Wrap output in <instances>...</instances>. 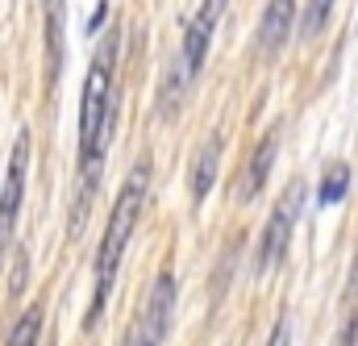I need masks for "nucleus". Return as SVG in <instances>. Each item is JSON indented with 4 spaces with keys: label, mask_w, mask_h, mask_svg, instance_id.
<instances>
[{
    "label": "nucleus",
    "mask_w": 358,
    "mask_h": 346,
    "mask_svg": "<svg viewBox=\"0 0 358 346\" xmlns=\"http://www.w3.org/2000/svg\"><path fill=\"white\" fill-rule=\"evenodd\" d=\"M117 25L104 34V42L96 46L88 67V84H84V104H80V172H84V200H76V226H84L80 217L88 213V200L100 179V163L113 138V117H117V96H113V71H117Z\"/></svg>",
    "instance_id": "obj_1"
},
{
    "label": "nucleus",
    "mask_w": 358,
    "mask_h": 346,
    "mask_svg": "<svg viewBox=\"0 0 358 346\" xmlns=\"http://www.w3.org/2000/svg\"><path fill=\"white\" fill-rule=\"evenodd\" d=\"M146 188H150V167L138 163L134 172L125 175V184H121V196H117V205H113V221H108L104 242H100V255H96V300H92V321L100 317V309H104V300H108V292H113V284H117L121 255H125L129 234H134V226H138V217H142V205H146Z\"/></svg>",
    "instance_id": "obj_2"
},
{
    "label": "nucleus",
    "mask_w": 358,
    "mask_h": 346,
    "mask_svg": "<svg viewBox=\"0 0 358 346\" xmlns=\"http://www.w3.org/2000/svg\"><path fill=\"white\" fill-rule=\"evenodd\" d=\"M225 4H229V0H204L200 13L192 17V25H187V34H183V46H179V59H176V67H171V80H167V104H171L176 96H183V88L192 84L196 71L204 67V55H208V42H213V34H217V21H221Z\"/></svg>",
    "instance_id": "obj_3"
},
{
    "label": "nucleus",
    "mask_w": 358,
    "mask_h": 346,
    "mask_svg": "<svg viewBox=\"0 0 358 346\" xmlns=\"http://www.w3.org/2000/svg\"><path fill=\"white\" fill-rule=\"evenodd\" d=\"M300 200H304V184L296 179L283 192V200L275 205V213H271V221H267V234H263V247H259V271L275 267L287 255V242H292V230H296V217H300Z\"/></svg>",
    "instance_id": "obj_4"
},
{
    "label": "nucleus",
    "mask_w": 358,
    "mask_h": 346,
    "mask_svg": "<svg viewBox=\"0 0 358 346\" xmlns=\"http://www.w3.org/2000/svg\"><path fill=\"white\" fill-rule=\"evenodd\" d=\"M25 175H29V130L17 134V146H13V159H8V172H4V188H0V247L8 242L13 221H17V213H21Z\"/></svg>",
    "instance_id": "obj_5"
},
{
    "label": "nucleus",
    "mask_w": 358,
    "mask_h": 346,
    "mask_svg": "<svg viewBox=\"0 0 358 346\" xmlns=\"http://www.w3.org/2000/svg\"><path fill=\"white\" fill-rule=\"evenodd\" d=\"M171 309H176V279L163 271L146 296V309H142V321H138V338L134 346H163L167 330H171Z\"/></svg>",
    "instance_id": "obj_6"
},
{
    "label": "nucleus",
    "mask_w": 358,
    "mask_h": 346,
    "mask_svg": "<svg viewBox=\"0 0 358 346\" xmlns=\"http://www.w3.org/2000/svg\"><path fill=\"white\" fill-rule=\"evenodd\" d=\"M292 21H296V0H271L267 13H263V29H259V42H263L267 55H275L287 42Z\"/></svg>",
    "instance_id": "obj_7"
},
{
    "label": "nucleus",
    "mask_w": 358,
    "mask_h": 346,
    "mask_svg": "<svg viewBox=\"0 0 358 346\" xmlns=\"http://www.w3.org/2000/svg\"><path fill=\"white\" fill-rule=\"evenodd\" d=\"M275 146H279V130H271L267 138H263V146L255 151L250 167H246V172L238 175V200H255V196H259V188L267 184L271 159H275Z\"/></svg>",
    "instance_id": "obj_8"
},
{
    "label": "nucleus",
    "mask_w": 358,
    "mask_h": 346,
    "mask_svg": "<svg viewBox=\"0 0 358 346\" xmlns=\"http://www.w3.org/2000/svg\"><path fill=\"white\" fill-rule=\"evenodd\" d=\"M217 163H221V134H213V138L200 146V155H196V172H192V200H196V205L213 192Z\"/></svg>",
    "instance_id": "obj_9"
},
{
    "label": "nucleus",
    "mask_w": 358,
    "mask_h": 346,
    "mask_svg": "<svg viewBox=\"0 0 358 346\" xmlns=\"http://www.w3.org/2000/svg\"><path fill=\"white\" fill-rule=\"evenodd\" d=\"M63 17H67V0H42L46 50H50V76H59V63H63Z\"/></svg>",
    "instance_id": "obj_10"
},
{
    "label": "nucleus",
    "mask_w": 358,
    "mask_h": 346,
    "mask_svg": "<svg viewBox=\"0 0 358 346\" xmlns=\"http://www.w3.org/2000/svg\"><path fill=\"white\" fill-rule=\"evenodd\" d=\"M346 188H350V172H346V163H334L329 175H325V184H321V205L342 200V196H346Z\"/></svg>",
    "instance_id": "obj_11"
},
{
    "label": "nucleus",
    "mask_w": 358,
    "mask_h": 346,
    "mask_svg": "<svg viewBox=\"0 0 358 346\" xmlns=\"http://www.w3.org/2000/svg\"><path fill=\"white\" fill-rule=\"evenodd\" d=\"M329 8H334V0H308V4H304V17H300V34H304V38L321 34V25L329 21Z\"/></svg>",
    "instance_id": "obj_12"
},
{
    "label": "nucleus",
    "mask_w": 358,
    "mask_h": 346,
    "mask_svg": "<svg viewBox=\"0 0 358 346\" xmlns=\"http://www.w3.org/2000/svg\"><path fill=\"white\" fill-rule=\"evenodd\" d=\"M38 326H42V309H29V313L17 321V330H13L8 346H38Z\"/></svg>",
    "instance_id": "obj_13"
},
{
    "label": "nucleus",
    "mask_w": 358,
    "mask_h": 346,
    "mask_svg": "<svg viewBox=\"0 0 358 346\" xmlns=\"http://www.w3.org/2000/svg\"><path fill=\"white\" fill-rule=\"evenodd\" d=\"M346 321L358 326V255H355V271H350V288H346Z\"/></svg>",
    "instance_id": "obj_14"
},
{
    "label": "nucleus",
    "mask_w": 358,
    "mask_h": 346,
    "mask_svg": "<svg viewBox=\"0 0 358 346\" xmlns=\"http://www.w3.org/2000/svg\"><path fill=\"white\" fill-rule=\"evenodd\" d=\"M287 338H292V330H287V321H279V326L271 330V342L267 346H287Z\"/></svg>",
    "instance_id": "obj_15"
}]
</instances>
